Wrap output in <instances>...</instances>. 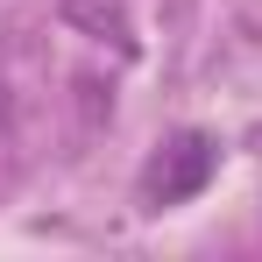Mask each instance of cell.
I'll use <instances>...</instances> for the list:
<instances>
[{"mask_svg":"<svg viewBox=\"0 0 262 262\" xmlns=\"http://www.w3.org/2000/svg\"><path fill=\"white\" fill-rule=\"evenodd\" d=\"M213 170H220V142L213 135H199V128L170 135V142L149 156V170H142V206H149V213L184 206V199H199V191L213 184Z\"/></svg>","mask_w":262,"mask_h":262,"instance_id":"1","label":"cell"}]
</instances>
